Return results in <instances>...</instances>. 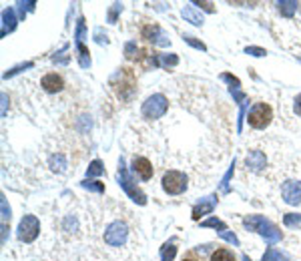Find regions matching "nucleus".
Returning a JSON list of instances; mask_svg holds the SVG:
<instances>
[{"instance_id":"nucleus-15","label":"nucleus","mask_w":301,"mask_h":261,"mask_svg":"<svg viewBox=\"0 0 301 261\" xmlns=\"http://www.w3.org/2000/svg\"><path fill=\"white\" fill-rule=\"evenodd\" d=\"M16 27V16L12 8H4L2 10V36H6V33H12Z\"/></svg>"},{"instance_id":"nucleus-41","label":"nucleus","mask_w":301,"mask_h":261,"mask_svg":"<svg viewBox=\"0 0 301 261\" xmlns=\"http://www.w3.org/2000/svg\"><path fill=\"white\" fill-rule=\"evenodd\" d=\"M231 93H233V97H235V100H237V102H243V100H245V95H243L239 89H237V91H231Z\"/></svg>"},{"instance_id":"nucleus-26","label":"nucleus","mask_w":301,"mask_h":261,"mask_svg":"<svg viewBox=\"0 0 301 261\" xmlns=\"http://www.w3.org/2000/svg\"><path fill=\"white\" fill-rule=\"evenodd\" d=\"M80 185H83L85 189H89V191H95V193H104V185H102V183H99V181H89V179H87V181H83Z\"/></svg>"},{"instance_id":"nucleus-13","label":"nucleus","mask_w":301,"mask_h":261,"mask_svg":"<svg viewBox=\"0 0 301 261\" xmlns=\"http://www.w3.org/2000/svg\"><path fill=\"white\" fill-rule=\"evenodd\" d=\"M245 165H247V169H249V171H253V173H263V171L267 169V157H265L261 151L253 149V151H249V153H247Z\"/></svg>"},{"instance_id":"nucleus-9","label":"nucleus","mask_w":301,"mask_h":261,"mask_svg":"<svg viewBox=\"0 0 301 261\" xmlns=\"http://www.w3.org/2000/svg\"><path fill=\"white\" fill-rule=\"evenodd\" d=\"M141 36L151 42V44H157V46H169L171 44V38L167 36V33L159 27V24H145L141 29Z\"/></svg>"},{"instance_id":"nucleus-28","label":"nucleus","mask_w":301,"mask_h":261,"mask_svg":"<svg viewBox=\"0 0 301 261\" xmlns=\"http://www.w3.org/2000/svg\"><path fill=\"white\" fill-rule=\"evenodd\" d=\"M33 63H22V65H16L14 68H10V70H6L4 72V79H12L14 74H18V72H22L24 68H33Z\"/></svg>"},{"instance_id":"nucleus-17","label":"nucleus","mask_w":301,"mask_h":261,"mask_svg":"<svg viewBox=\"0 0 301 261\" xmlns=\"http://www.w3.org/2000/svg\"><path fill=\"white\" fill-rule=\"evenodd\" d=\"M297 2L295 0H281V2H277V10H279V14L281 16H285V18H291L295 12H297Z\"/></svg>"},{"instance_id":"nucleus-25","label":"nucleus","mask_w":301,"mask_h":261,"mask_svg":"<svg viewBox=\"0 0 301 261\" xmlns=\"http://www.w3.org/2000/svg\"><path fill=\"white\" fill-rule=\"evenodd\" d=\"M201 227H213V229L223 231V229H227V225H225L221 219H217V217H209V219H205V221L201 223Z\"/></svg>"},{"instance_id":"nucleus-35","label":"nucleus","mask_w":301,"mask_h":261,"mask_svg":"<svg viewBox=\"0 0 301 261\" xmlns=\"http://www.w3.org/2000/svg\"><path fill=\"white\" fill-rule=\"evenodd\" d=\"M245 53L251 55V57H265L267 55V50L265 48H259V46H247Z\"/></svg>"},{"instance_id":"nucleus-12","label":"nucleus","mask_w":301,"mask_h":261,"mask_svg":"<svg viewBox=\"0 0 301 261\" xmlns=\"http://www.w3.org/2000/svg\"><path fill=\"white\" fill-rule=\"evenodd\" d=\"M281 197L289 205H299L301 203V183L295 179H289L281 185Z\"/></svg>"},{"instance_id":"nucleus-3","label":"nucleus","mask_w":301,"mask_h":261,"mask_svg":"<svg viewBox=\"0 0 301 261\" xmlns=\"http://www.w3.org/2000/svg\"><path fill=\"white\" fill-rule=\"evenodd\" d=\"M117 181H119V185H121V189L127 193V195L133 199L134 203H139V205H147V195L136 187V183H134V179L131 177V173H129V169H127V165L125 161L121 159L119 161V171H117Z\"/></svg>"},{"instance_id":"nucleus-18","label":"nucleus","mask_w":301,"mask_h":261,"mask_svg":"<svg viewBox=\"0 0 301 261\" xmlns=\"http://www.w3.org/2000/svg\"><path fill=\"white\" fill-rule=\"evenodd\" d=\"M153 65L163 66V68H169V66H177V65H179V57H177V55H159L157 59H153Z\"/></svg>"},{"instance_id":"nucleus-32","label":"nucleus","mask_w":301,"mask_h":261,"mask_svg":"<svg viewBox=\"0 0 301 261\" xmlns=\"http://www.w3.org/2000/svg\"><path fill=\"white\" fill-rule=\"evenodd\" d=\"M283 259V255L281 253H277L273 247H269L267 251H265V255L261 257V261H281Z\"/></svg>"},{"instance_id":"nucleus-39","label":"nucleus","mask_w":301,"mask_h":261,"mask_svg":"<svg viewBox=\"0 0 301 261\" xmlns=\"http://www.w3.org/2000/svg\"><path fill=\"white\" fill-rule=\"evenodd\" d=\"M195 6H201L203 10H207V12H215V8H213V2H193Z\"/></svg>"},{"instance_id":"nucleus-36","label":"nucleus","mask_w":301,"mask_h":261,"mask_svg":"<svg viewBox=\"0 0 301 261\" xmlns=\"http://www.w3.org/2000/svg\"><path fill=\"white\" fill-rule=\"evenodd\" d=\"M83 36H85V18H78V24H76V42H83Z\"/></svg>"},{"instance_id":"nucleus-31","label":"nucleus","mask_w":301,"mask_h":261,"mask_svg":"<svg viewBox=\"0 0 301 261\" xmlns=\"http://www.w3.org/2000/svg\"><path fill=\"white\" fill-rule=\"evenodd\" d=\"M221 79H223V81H227V83L231 85V91H237V89L241 87L239 79H237V76H233V74H229V72H223V74H221Z\"/></svg>"},{"instance_id":"nucleus-20","label":"nucleus","mask_w":301,"mask_h":261,"mask_svg":"<svg viewBox=\"0 0 301 261\" xmlns=\"http://www.w3.org/2000/svg\"><path fill=\"white\" fill-rule=\"evenodd\" d=\"M209 261H237V259H235L233 251H229L225 247H219V249H215L211 253V259Z\"/></svg>"},{"instance_id":"nucleus-30","label":"nucleus","mask_w":301,"mask_h":261,"mask_svg":"<svg viewBox=\"0 0 301 261\" xmlns=\"http://www.w3.org/2000/svg\"><path fill=\"white\" fill-rule=\"evenodd\" d=\"M183 40H185V42H189L191 46H195L197 50H207V46H205L201 40H197L195 36H191V34H185V36H183Z\"/></svg>"},{"instance_id":"nucleus-38","label":"nucleus","mask_w":301,"mask_h":261,"mask_svg":"<svg viewBox=\"0 0 301 261\" xmlns=\"http://www.w3.org/2000/svg\"><path fill=\"white\" fill-rule=\"evenodd\" d=\"M231 175H233V167L225 173V177H223V181H221V187H223V191H229V179H231Z\"/></svg>"},{"instance_id":"nucleus-42","label":"nucleus","mask_w":301,"mask_h":261,"mask_svg":"<svg viewBox=\"0 0 301 261\" xmlns=\"http://www.w3.org/2000/svg\"><path fill=\"white\" fill-rule=\"evenodd\" d=\"M295 113H297V117H301V95L295 97Z\"/></svg>"},{"instance_id":"nucleus-11","label":"nucleus","mask_w":301,"mask_h":261,"mask_svg":"<svg viewBox=\"0 0 301 261\" xmlns=\"http://www.w3.org/2000/svg\"><path fill=\"white\" fill-rule=\"evenodd\" d=\"M131 169H133V173L141 179V181H151V179H153V173H155V169H153L151 161L145 159V157H141V155H134L133 157Z\"/></svg>"},{"instance_id":"nucleus-23","label":"nucleus","mask_w":301,"mask_h":261,"mask_svg":"<svg viewBox=\"0 0 301 261\" xmlns=\"http://www.w3.org/2000/svg\"><path fill=\"white\" fill-rule=\"evenodd\" d=\"M175 255H177L175 243H165V245L161 247V261H173Z\"/></svg>"},{"instance_id":"nucleus-21","label":"nucleus","mask_w":301,"mask_h":261,"mask_svg":"<svg viewBox=\"0 0 301 261\" xmlns=\"http://www.w3.org/2000/svg\"><path fill=\"white\" fill-rule=\"evenodd\" d=\"M48 165H50V169L52 171H57V173H63L65 169H67V159H65V155H52L50 157V161H48Z\"/></svg>"},{"instance_id":"nucleus-10","label":"nucleus","mask_w":301,"mask_h":261,"mask_svg":"<svg viewBox=\"0 0 301 261\" xmlns=\"http://www.w3.org/2000/svg\"><path fill=\"white\" fill-rule=\"evenodd\" d=\"M65 87H67V83H65V76H63L61 72H46V74L40 79V89H42L44 93H48V95H57V93H61Z\"/></svg>"},{"instance_id":"nucleus-5","label":"nucleus","mask_w":301,"mask_h":261,"mask_svg":"<svg viewBox=\"0 0 301 261\" xmlns=\"http://www.w3.org/2000/svg\"><path fill=\"white\" fill-rule=\"evenodd\" d=\"M167 111H169V100H167V97H165V95H161V93L151 95V97L143 102V107H141L143 117H145V119H149V121L161 119Z\"/></svg>"},{"instance_id":"nucleus-37","label":"nucleus","mask_w":301,"mask_h":261,"mask_svg":"<svg viewBox=\"0 0 301 261\" xmlns=\"http://www.w3.org/2000/svg\"><path fill=\"white\" fill-rule=\"evenodd\" d=\"M95 40H97L99 44H108V38H106V34H102V29H97V31H95Z\"/></svg>"},{"instance_id":"nucleus-2","label":"nucleus","mask_w":301,"mask_h":261,"mask_svg":"<svg viewBox=\"0 0 301 261\" xmlns=\"http://www.w3.org/2000/svg\"><path fill=\"white\" fill-rule=\"evenodd\" d=\"M243 227L247 229V231L259 233L269 245L281 241V231H279V227L275 223H271L269 219H265L263 215H249V217H245L243 219Z\"/></svg>"},{"instance_id":"nucleus-16","label":"nucleus","mask_w":301,"mask_h":261,"mask_svg":"<svg viewBox=\"0 0 301 261\" xmlns=\"http://www.w3.org/2000/svg\"><path fill=\"white\" fill-rule=\"evenodd\" d=\"M181 14H183V18H185L187 22H191V24H195V27H203V14H201L195 6H183Z\"/></svg>"},{"instance_id":"nucleus-33","label":"nucleus","mask_w":301,"mask_h":261,"mask_svg":"<svg viewBox=\"0 0 301 261\" xmlns=\"http://www.w3.org/2000/svg\"><path fill=\"white\" fill-rule=\"evenodd\" d=\"M16 6H18V12H20V18H24L26 16V10H34L36 2H18Z\"/></svg>"},{"instance_id":"nucleus-34","label":"nucleus","mask_w":301,"mask_h":261,"mask_svg":"<svg viewBox=\"0 0 301 261\" xmlns=\"http://www.w3.org/2000/svg\"><path fill=\"white\" fill-rule=\"evenodd\" d=\"M136 50H139V46H136V42H134V40H131V42H127V44H125V57H127V59H134Z\"/></svg>"},{"instance_id":"nucleus-14","label":"nucleus","mask_w":301,"mask_h":261,"mask_svg":"<svg viewBox=\"0 0 301 261\" xmlns=\"http://www.w3.org/2000/svg\"><path fill=\"white\" fill-rule=\"evenodd\" d=\"M217 201H219L217 195H209V197H205V199H201L199 203L193 207V215H191V217H193L195 221H199L203 215H209V213L215 209Z\"/></svg>"},{"instance_id":"nucleus-27","label":"nucleus","mask_w":301,"mask_h":261,"mask_svg":"<svg viewBox=\"0 0 301 261\" xmlns=\"http://www.w3.org/2000/svg\"><path fill=\"white\" fill-rule=\"evenodd\" d=\"M219 237H221V239H225L227 243L235 245V247H239V239H237V235H235L233 231H229V229H223V231H219Z\"/></svg>"},{"instance_id":"nucleus-7","label":"nucleus","mask_w":301,"mask_h":261,"mask_svg":"<svg viewBox=\"0 0 301 261\" xmlns=\"http://www.w3.org/2000/svg\"><path fill=\"white\" fill-rule=\"evenodd\" d=\"M104 243L108 247H123L129 239V225L125 221H113L108 223V227L104 229V235H102Z\"/></svg>"},{"instance_id":"nucleus-44","label":"nucleus","mask_w":301,"mask_h":261,"mask_svg":"<svg viewBox=\"0 0 301 261\" xmlns=\"http://www.w3.org/2000/svg\"><path fill=\"white\" fill-rule=\"evenodd\" d=\"M243 261H251V259H249V257H247V255H243Z\"/></svg>"},{"instance_id":"nucleus-8","label":"nucleus","mask_w":301,"mask_h":261,"mask_svg":"<svg viewBox=\"0 0 301 261\" xmlns=\"http://www.w3.org/2000/svg\"><path fill=\"white\" fill-rule=\"evenodd\" d=\"M40 233V221L38 217L34 215H24L18 223V229H16V235H18V241L20 243H33L34 239L38 237Z\"/></svg>"},{"instance_id":"nucleus-6","label":"nucleus","mask_w":301,"mask_h":261,"mask_svg":"<svg viewBox=\"0 0 301 261\" xmlns=\"http://www.w3.org/2000/svg\"><path fill=\"white\" fill-rule=\"evenodd\" d=\"M161 185H163V191H165L167 195H181V193H185L187 187H189L187 175H185L183 171H175V169H171V171H167V173L163 175Z\"/></svg>"},{"instance_id":"nucleus-19","label":"nucleus","mask_w":301,"mask_h":261,"mask_svg":"<svg viewBox=\"0 0 301 261\" xmlns=\"http://www.w3.org/2000/svg\"><path fill=\"white\" fill-rule=\"evenodd\" d=\"M76 50H78V65L83 68H89L91 66V53H89V48L83 42H76Z\"/></svg>"},{"instance_id":"nucleus-24","label":"nucleus","mask_w":301,"mask_h":261,"mask_svg":"<svg viewBox=\"0 0 301 261\" xmlns=\"http://www.w3.org/2000/svg\"><path fill=\"white\" fill-rule=\"evenodd\" d=\"M99 175H104V167H102L99 159H95L87 169V177H99Z\"/></svg>"},{"instance_id":"nucleus-4","label":"nucleus","mask_w":301,"mask_h":261,"mask_svg":"<svg viewBox=\"0 0 301 261\" xmlns=\"http://www.w3.org/2000/svg\"><path fill=\"white\" fill-rule=\"evenodd\" d=\"M271 119H273V109L269 107L267 102H255V105L249 109V115H247L249 127L255 130L267 129Z\"/></svg>"},{"instance_id":"nucleus-22","label":"nucleus","mask_w":301,"mask_h":261,"mask_svg":"<svg viewBox=\"0 0 301 261\" xmlns=\"http://www.w3.org/2000/svg\"><path fill=\"white\" fill-rule=\"evenodd\" d=\"M283 223L289 229H301V213H285Z\"/></svg>"},{"instance_id":"nucleus-29","label":"nucleus","mask_w":301,"mask_h":261,"mask_svg":"<svg viewBox=\"0 0 301 261\" xmlns=\"http://www.w3.org/2000/svg\"><path fill=\"white\" fill-rule=\"evenodd\" d=\"M119 12H123V4L115 2V4H113V8L108 10V22H111V24H115V22H117V16H119Z\"/></svg>"},{"instance_id":"nucleus-1","label":"nucleus","mask_w":301,"mask_h":261,"mask_svg":"<svg viewBox=\"0 0 301 261\" xmlns=\"http://www.w3.org/2000/svg\"><path fill=\"white\" fill-rule=\"evenodd\" d=\"M111 87L123 102H129L136 95V79H134L133 70L131 68H119L111 79Z\"/></svg>"},{"instance_id":"nucleus-40","label":"nucleus","mask_w":301,"mask_h":261,"mask_svg":"<svg viewBox=\"0 0 301 261\" xmlns=\"http://www.w3.org/2000/svg\"><path fill=\"white\" fill-rule=\"evenodd\" d=\"M6 107H8V97L6 93H2V117H6Z\"/></svg>"},{"instance_id":"nucleus-43","label":"nucleus","mask_w":301,"mask_h":261,"mask_svg":"<svg viewBox=\"0 0 301 261\" xmlns=\"http://www.w3.org/2000/svg\"><path fill=\"white\" fill-rule=\"evenodd\" d=\"M181 261H199V259H197V257H195L193 253H189V255H185V257H183Z\"/></svg>"}]
</instances>
